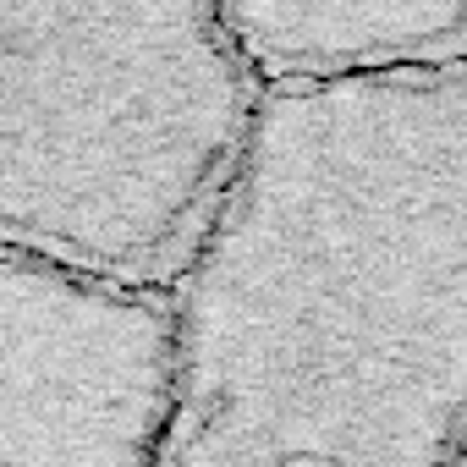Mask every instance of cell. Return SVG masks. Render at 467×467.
I'll use <instances>...</instances> for the list:
<instances>
[{
  "label": "cell",
  "instance_id": "obj_5",
  "mask_svg": "<svg viewBox=\"0 0 467 467\" xmlns=\"http://www.w3.org/2000/svg\"><path fill=\"white\" fill-rule=\"evenodd\" d=\"M451 467H467V440H462V451H456V462Z\"/></svg>",
  "mask_w": 467,
  "mask_h": 467
},
{
  "label": "cell",
  "instance_id": "obj_1",
  "mask_svg": "<svg viewBox=\"0 0 467 467\" xmlns=\"http://www.w3.org/2000/svg\"><path fill=\"white\" fill-rule=\"evenodd\" d=\"M160 467H451L467 440V67L270 83L171 292Z\"/></svg>",
  "mask_w": 467,
  "mask_h": 467
},
{
  "label": "cell",
  "instance_id": "obj_3",
  "mask_svg": "<svg viewBox=\"0 0 467 467\" xmlns=\"http://www.w3.org/2000/svg\"><path fill=\"white\" fill-rule=\"evenodd\" d=\"M171 374V297L0 248V467H160Z\"/></svg>",
  "mask_w": 467,
  "mask_h": 467
},
{
  "label": "cell",
  "instance_id": "obj_2",
  "mask_svg": "<svg viewBox=\"0 0 467 467\" xmlns=\"http://www.w3.org/2000/svg\"><path fill=\"white\" fill-rule=\"evenodd\" d=\"M265 83L198 0H0V248L171 297Z\"/></svg>",
  "mask_w": 467,
  "mask_h": 467
},
{
  "label": "cell",
  "instance_id": "obj_4",
  "mask_svg": "<svg viewBox=\"0 0 467 467\" xmlns=\"http://www.w3.org/2000/svg\"><path fill=\"white\" fill-rule=\"evenodd\" d=\"M214 12L265 88L467 67V0H225Z\"/></svg>",
  "mask_w": 467,
  "mask_h": 467
}]
</instances>
